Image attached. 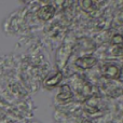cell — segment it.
<instances>
[{
  "label": "cell",
  "mask_w": 123,
  "mask_h": 123,
  "mask_svg": "<svg viewBox=\"0 0 123 123\" xmlns=\"http://www.w3.org/2000/svg\"><path fill=\"white\" fill-rule=\"evenodd\" d=\"M71 54H72V44L70 42L64 43L57 50V52H56V64H57L60 69L65 67V65L67 64Z\"/></svg>",
  "instance_id": "6da1fadb"
},
{
  "label": "cell",
  "mask_w": 123,
  "mask_h": 123,
  "mask_svg": "<svg viewBox=\"0 0 123 123\" xmlns=\"http://www.w3.org/2000/svg\"><path fill=\"white\" fill-rule=\"evenodd\" d=\"M95 63H96V58L93 57V56H83V57H79L76 61V65L83 68V69L91 68Z\"/></svg>",
  "instance_id": "277c9868"
},
{
  "label": "cell",
  "mask_w": 123,
  "mask_h": 123,
  "mask_svg": "<svg viewBox=\"0 0 123 123\" xmlns=\"http://www.w3.org/2000/svg\"><path fill=\"white\" fill-rule=\"evenodd\" d=\"M72 98V92L70 90V87L68 85H63L60 90V93L56 96V99L58 102H66L68 99Z\"/></svg>",
  "instance_id": "5b68a950"
},
{
  "label": "cell",
  "mask_w": 123,
  "mask_h": 123,
  "mask_svg": "<svg viewBox=\"0 0 123 123\" xmlns=\"http://www.w3.org/2000/svg\"><path fill=\"white\" fill-rule=\"evenodd\" d=\"M113 41H115L116 43H121L122 42V36H120V35H118V36H116L115 38H113Z\"/></svg>",
  "instance_id": "52a82bcc"
},
{
  "label": "cell",
  "mask_w": 123,
  "mask_h": 123,
  "mask_svg": "<svg viewBox=\"0 0 123 123\" xmlns=\"http://www.w3.org/2000/svg\"><path fill=\"white\" fill-rule=\"evenodd\" d=\"M55 13V6H52V4H49V6H41L38 10V17L42 21H48V19L52 18Z\"/></svg>",
  "instance_id": "3957f363"
},
{
  "label": "cell",
  "mask_w": 123,
  "mask_h": 123,
  "mask_svg": "<svg viewBox=\"0 0 123 123\" xmlns=\"http://www.w3.org/2000/svg\"><path fill=\"white\" fill-rule=\"evenodd\" d=\"M62 78H63V74H62V72L54 74L53 76L51 77V78L47 79V81H45V84H47L48 86H54V85L58 84V83L61 82Z\"/></svg>",
  "instance_id": "8992f818"
},
{
  "label": "cell",
  "mask_w": 123,
  "mask_h": 123,
  "mask_svg": "<svg viewBox=\"0 0 123 123\" xmlns=\"http://www.w3.org/2000/svg\"><path fill=\"white\" fill-rule=\"evenodd\" d=\"M102 74L107 78L117 79L120 76V69L118 66L113 65V64H107L102 67Z\"/></svg>",
  "instance_id": "7a4b0ae2"
}]
</instances>
